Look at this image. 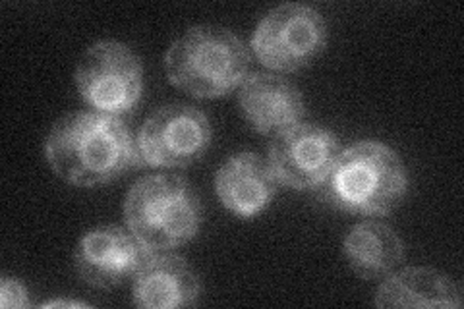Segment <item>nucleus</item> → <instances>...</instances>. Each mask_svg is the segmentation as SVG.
Wrapping results in <instances>:
<instances>
[{
    "mask_svg": "<svg viewBox=\"0 0 464 309\" xmlns=\"http://www.w3.org/2000/svg\"><path fill=\"white\" fill-rule=\"evenodd\" d=\"M339 155L341 143L333 131L298 122L275 136L267 163L283 186L314 189L325 182Z\"/></svg>",
    "mask_w": 464,
    "mask_h": 309,
    "instance_id": "obj_8",
    "label": "nucleus"
},
{
    "mask_svg": "<svg viewBox=\"0 0 464 309\" xmlns=\"http://www.w3.org/2000/svg\"><path fill=\"white\" fill-rule=\"evenodd\" d=\"M211 143L208 116L188 105H167L145 121L138 150L143 163L163 169H180L206 155Z\"/></svg>",
    "mask_w": 464,
    "mask_h": 309,
    "instance_id": "obj_7",
    "label": "nucleus"
},
{
    "mask_svg": "<svg viewBox=\"0 0 464 309\" xmlns=\"http://www.w3.org/2000/svg\"><path fill=\"white\" fill-rule=\"evenodd\" d=\"M277 184L269 163L246 151L230 157L215 176L217 196L240 218H252L264 211L277 191Z\"/></svg>",
    "mask_w": 464,
    "mask_h": 309,
    "instance_id": "obj_12",
    "label": "nucleus"
},
{
    "mask_svg": "<svg viewBox=\"0 0 464 309\" xmlns=\"http://www.w3.org/2000/svg\"><path fill=\"white\" fill-rule=\"evenodd\" d=\"M344 256L360 278L377 281L399 267L404 257V246L387 225L364 220L348 232Z\"/></svg>",
    "mask_w": 464,
    "mask_h": 309,
    "instance_id": "obj_14",
    "label": "nucleus"
},
{
    "mask_svg": "<svg viewBox=\"0 0 464 309\" xmlns=\"http://www.w3.org/2000/svg\"><path fill=\"white\" fill-rule=\"evenodd\" d=\"M406 170L399 155L377 141H360L341 151L322 188L333 208L358 215H385L406 194Z\"/></svg>",
    "mask_w": 464,
    "mask_h": 309,
    "instance_id": "obj_2",
    "label": "nucleus"
},
{
    "mask_svg": "<svg viewBox=\"0 0 464 309\" xmlns=\"http://www.w3.org/2000/svg\"><path fill=\"white\" fill-rule=\"evenodd\" d=\"M240 109L244 119L259 134H279L298 124L304 99L296 87L275 73H254L242 82Z\"/></svg>",
    "mask_w": 464,
    "mask_h": 309,
    "instance_id": "obj_10",
    "label": "nucleus"
},
{
    "mask_svg": "<svg viewBox=\"0 0 464 309\" xmlns=\"http://www.w3.org/2000/svg\"><path fill=\"white\" fill-rule=\"evenodd\" d=\"M43 307H85V304H82V302H66V300H54V302H47V304H43Z\"/></svg>",
    "mask_w": 464,
    "mask_h": 309,
    "instance_id": "obj_16",
    "label": "nucleus"
},
{
    "mask_svg": "<svg viewBox=\"0 0 464 309\" xmlns=\"http://www.w3.org/2000/svg\"><path fill=\"white\" fill-rule=\"evenodd\" d=\"M151 254L132 230L99 227L82 238L76 249V269L87 285L112 288L134 276Z\"/></svg>",
    "mask_w": 464,
    "mask_h": 309,
    "instance_id": "obj_9",
    "label": "nucleus"
},
{
    "mask_svg": "<svg viewBox=\"0 0 464 309\" xmlns=\"http://www.w3.org/2000/svg\"><path fill=\"white\" fill-rule=\"evenodd\" d=\"M134 304L143 309L194 305L201 294L196 271L179 256H153L134 275Z\"/></svg>",
    "mask_w": 464,
    "mask_h": 309,
    "instance_id": "obj_11",
    "label": "nucleus"
},
{
    "mask_svg": "<svg viewBox=\"0 0 464 309\" xmlns=\"http://www.w3.org/2000/svg\"><path fill=\"white\" fill-rule=\"evenodd\" d=\"M128 228L151 252H167L196 237L203 209L194 188L177 174H150L124 201Z\"/></svg>",
    "mask_w": 464,
    "mask_h": 309,
    "instance_id": "obj_3",
    "label": "nucleus"
},
{
    "mask_svg": "<svg viewBox=\"0 0 464 309\" xmlns=\"http://www.w3.org/2000/svg\"><path fill=\"white\" fill-rule=\"evenodd\" d=\"M250 54L244 43L223 27H192L167 53L169 80L199 99H213L246 80Z\"/></svg>",
    "mask_w": 464,
    "mask_h": 309,
    "instance_id": "obj_4",
    "label": "nucleus"
},
{
    "mask_svg": "<svg viewBox=\"0 0 464 309\" xmlns=\"http://www.w3.org/2000/svg\"><path fill=\"white\" fill-rule=\"evenodd\" d=\"M377 307H460V288L451 276L428 267L404 269L380 286Z\"/></svg>",
    "mask_w": 464,
    "mask_h": 309,
    "instance_id": "obj_13",
    "label": "nucleus"
},
{
    "mask_svg": "<svg viewBox=\"0 0 464 309\" xmlns=\"http://www.w3.org/2000/svg\"><path fill=\"white\" fill-rule=\"evenodd\" d=\"M0 305L5 309H12V307H27L29 305V298H27V290L24 288V285L18 281V278L12 276H5L3 285H0Z\"/></svg>",
    "mask_w": 464,
    "mask_h": 309,
    "instance_id": "obj_15",
    "label": "nucleus"
},
{
    "mask_svg": "<svg viewBox=\"0 0 464 309\" xmlns=\"http://www.w3.org/2000/svg\"><path fill=\"white\" fill-rule=\"evenodd\" d=\"M327 45V25L319 12L304 5H285L259 22L252 47L259 63L277 72L308 66Z\"/></svg>",
    "mask_w": 464,
    "mask_h": 309,
    "instance_id": "obj_6",
    "label": "nucleus"
},
{
    "mask_svg": "<svg viewBox=\"0 0 464 309\" xmlns=\"http://www.w3.org/2000/svg\"><path fill=\"white\" fill-rule=\"evenodd\" d=\"M76 85L95 112L119 119L132 111L141 97V63L124 43L101 41L82 56L76 68Z\"/></svg>",
    "mask_w": 464,
    "mask_h": 309,
    "instance_id": "obj_5",
    "label": "nucleus"
},
{
    "mask_svg": "<svg viewBox=\"0 0 464 309\" xmlns=\"http://www.w3.org/2000/svg\"><path fill=\"white\" fill-rule=\"evenodd\" d=\"M53 170L70 184L93 188L119 179L140 157L124 122L103 112H70L45 141Z\"/></svg>",
    "mask_w": 464,
    "mask_h": 309,
    "instance_id": "obj_1",
    "label": "nucleus"
}]
</instances>
